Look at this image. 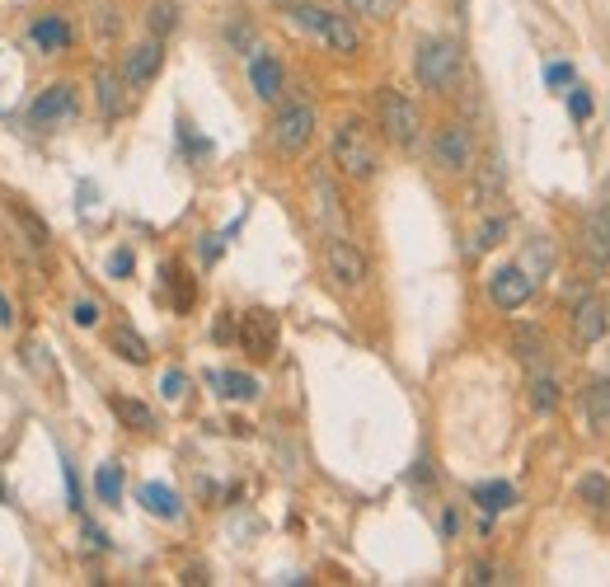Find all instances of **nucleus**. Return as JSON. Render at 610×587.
I'll return each mask as SVG.
<instances>
[{
	"mask_svg": "<svg viewBox=\"0 0 610 587\" xmlns=\"http://www.w3.org/2000/svg\"><path fill=\"white\" fill-rule=\"evenodd\" d=\"M287 15L296 29H305L310 38H320L329 52H338V57H352L357 47H362V33L352 29L348 15H334V10H324V5H310V0H291Z\"/></svg>",
	"mask_w": 610,
	"mask_h": 587,
	"instance_id": "1",
	"label": "nucleus"
},
{
	"mask_svg": "<svg viewBox=\"0 0 610 587\" xmlns=\"http://www.w3.org/2000/svg\"><path fill=\"white\" fill-rule=\"evenodd\" d=\"M329 151H334V165L348 174V179H371V174L381 170V151H376L366 123H357V118L334 127V146H329Z\"/></svg>",
	"mask_w": 610,
	"mask_h": 587,
	"instance_id": "2",
	"label": "nucleus"
},
{
	"mask_svg": "<svg viewBox=\"0 0 610 587\" xmlns=\"http://www.w3.org/2000/svg\"><path fill=\"white\" fill-rule=\"evenodd\" d=\"M376 118H381V132L395 146H418V137H423V118H418V104H413L404 90H390L385 85L381 94H376Z\"/></svg>",
	"mask_w": 610,
	"mask_h": 587,
	"instance_id": "3",
	"label": "nucleus"
},
{
	"mask_svg": "<svg viewBox=\"0 0 610 587\" xmlns=\"http://www.w3.org/2000/svg\"><path fill=\"white\" fill-rule=\"evenodd\" d=\"M413 71H418V80H423L427 90L446 94L460 80V47L451 43V38H427V43L418 47Z\"/></svg>",
	"mask_w": 610,
	"mask_h": 587,
	"instance_id": "4",
	"label": "nucleus"
},
{
	"mask_svg": "<svg viewBox=\"0 0 610 587\" xmlns=\"http://www.w3.org/2000/svg\"><path fill=\"white\" fill-rule=\"evenodd\" d=\"M315 104H305V99H291V104H282L273 118V146L282 155H301L310 141H315Z\"/></svg>",
	"mask_w": 610,
	"mask_h": 587,
	"instance_id": "5",
	"label": "nucleus"
},
{
	"mask_svg": "<svg viewBox=\"0 0 610 587\" xmlns=\"http://www.w3.org/2000/svg\"><path fill=\"white\" fill-rule=\"evenodd\" d=\"M432 160L442 174H470L474 160H479V146H474V132L465 123H446L432 141Z\"/></svg>",
	"mask_w": 610,
	"mask_h": 587,
	"instance_id": "6",
	"label": "nucleus"
},
{
	"mask_svg": "<svg viewBox=\"0 0 610 587\" xmlns=\"http://www.w3.org/2000/svg\"><path fill=\"white\" fill-rule=\"evenodd\" d=\"M324 268H329V278H334L338 287H348V292H357V287L371 278V263H366V254L352 245L348 235H329V240H324Z\"/></svg>",
	"mask_w": 610,
	"mask_h": 587,
	"instance_id": "7",
	"label": "nucleus"
},
{
	"mask_svg": "<svg viewBox=\"0 0 610 587\" xmlns=\"http://www.w3.org/2000/svg\"><path fill=\"white\" fill-rule=\"evenodd\" d=\"M488 296L498 310H521L535 296V273L526 263H503L493 278H488Z\"/></svg>",
	"mask_w": 610,
	"mask_h": 587,
	"instance_id": "8",
	"label": "nucleus"
},
{
	"mask_svg": "<svg viewBox=\"0 0 610 587\" xmlns=\"http://www.w3.org/2000/svg\"><path fill=\"white\" fill-rule=\"evenodd\" d=\"M80 109V99H76V85L71 80H57V85H47L38 99H33V109H29V123L33 127H61V123H71Z\"/></svg>",
	"mask_w": 610,
	"mask_h": 587,
	"instance_id": "9",
	"label": "nucleus"
},
{
	"mask_svg": "<svg viewBox=\"0 0 610 587\" xmlns=\"http://www.w3.org/2000/svg\"><path fill=\"white\" fill-rule=\"evenodd\" d=\"M606 329H610L606 296H601V292H587L578 306H573V343H578L582 353H587V348H596V343L606 339Z\"/></svg>",
	"mask_w": 610,
	"mask_h": 587,
	"instance_id": "10",
	"label": "nucleus"
},
{
	"mask_svg": "<svg viewBox=\"0 0 610 587\" xmlns=\"http://www.w3.org/2000/svg\"><path fill=\"white\" fill-rule=\"evenodd\" d=\"M240 343L249 357H259V362H268V357L277 353V315H268V310H249V315H240Z\"/></svg>",
	"mask_w": 610,
	"mask_h": 587,
	"instance_id": "11",
	"label": "nucleus"
},
{
	"mask_svg": "<svg viewBox=\"0 0 610 587\" xmlns=\"http://www.w3.org/2000/svg\"><path fill=\"white\" fill-rule=\"evenodd\" d=\"M165 62V43L160 38H146L127 52V62H122V80H127V90H141V85H151L155 71Z\"/></svg>",
	"mask_w": 610,
	"mask_h": 587,
	"instance_id": "12",
	"label": "nucleus"
},
{
	"mask_svg": "<svg viewBox=\"0 0 610 587\" xmlns=\"http://www.w3.org/2000/svg\"><path fill=\"white\" fill-rule=\"evenodd\" d=\"M249 85H254V94H259L263 104H277V99H282L287 71H282V62H277L273 52H254V57H249Z\"/></svg>",
	"mask_w": 610,
	"mask_h": 587,
	"instance_id": "13",
	"label": "nucleus"
},
{
	"mask_svg": "<svg viewBox=\"0 0 610 587\" xmlns=\"http://www.w3.org/2000/svg\"><path fill=\"white\" fill-rule=\"evenodd\" d=\"M582 254L592 268H610V202H601L582 226Z\"/></svg>",
	"mask_w": 610,
	"mask_h": 587,
	"instance_id": "14",
	"label": "nucleus"
},
{
	"mask_svg": "<svg viewBox=\"0 0 610 587\" xmlns=\"http://www.w3.org/2000/svg\"><path fill=\"white\" fill-rule=\"evenodd\" d=\"M310 188H315V217H320V226H329V235H348V217H343V202H338V188L329 184V174L315 170Z\"/></svg>",
	"mask_w": 610,
	"mask_h": 587,
	"instance_id": "15",
	"label": "nucleus"
},
{
	"mask_svg": "<svg viewBox=\"0 0 610 587\" xmlns=\"http://www.w3.org/2000/svg\"><path fill=\"white\" fill-rule=\"evenodd\" d=\"M29 38H33V43H38V47H43V52H66L76 33H71V24H66V19H61V15H43V19H33Z\"/></svg>",
	"mask_w": 610,
	"mask_h": 587,
	"instance_id": "16",
	"label": "nucleus"
},
{
	"mask_svg": "<svg viewBox=\"0 0 610 587\" xmlns=\"http://www.w3.org/2000/svg\"><path fill=\"white\" fill-rule=\"evenodd\" d=\"M122 90H127V80H122V71H99L94 76V99H99V113H104L108 123L113 118H122Z\"/></svg>",
	"mask_w": 610,
	"mask_h": 587,
	"instance_id": "17",
	"label": "nucleus"
},
{
	"mask_svg": "<svg viewBox=\"0 0 610 587\" xmlns=\"http://www.w3.org/2000/svg\"><path fill=\"white\" fill-rule=\"evenodd\" d=\"M141 503H146V512H151V517H165V522H179V512H183L179 494H174L169 484H160V479L141 484Z\"/></svg>",
	"mask_w": 610,
	"mask_h": 587,
	"instance_id": "18",
	"label": "nucleus"
},
{
	"mask_svg": "<svg viewBox=\"0 0 610 587\" xmlns=\"http://www.w3.org/2000/svg\"><path fill=\"white\" fill-rule=\"evenodd\" d=\"M207 386L216 395H226V400H254L259 395V381L244 376V371H207Z\"/></svg>",
	"mask_w": 610,
	"mask_h": 587,
	"instance_id": "19",
	"label": "nucleus"
},
{
	"mask_svg": "<svg viewBox=\"0 0 610 587\" xmlns=\"http://www.w3.org/2000/svg\"><path fill=\"white\" fill-rule=\"evenodd\" d=\"M507 231H512V217H503V212H498V217H484L479 221V231L470 235V249H465V254L479 259V254H488V249H498L507 240Z\"/></svg>",
	"mask_w": 610,
	"mask_h": 587,
	"instance_id": "20",
	"label": "nucleus"
},
{
	"mask_svg": "<svg viewBox=\"0 0 610 587\" xmlns=\"http://www.w3.org/2000/svg\"><path fill=\"white\" fill-rule=\"evenodd\" d=\"M559 400H564L559 376H549L545 367H535L531 371V404H535V414H554V409H559Z\"/></svg>",
	"mask_w": 610,
	"mask_h": 587,
	"instance_id": "21",
	"label": "nucleus"
},
{
	"mask_svg": "<svg viewBox=\"0 0 610 587\" xmlns=\"http://www.w3.org/2000/svg\"><path fill=\"white\" fill-rule=\"evenodd\" d=\"M470 498L488 512V517H493V512H507L512 503H517V489H512V484H503V479H488V484H474Z\"/></svg>",
	"mask_w": 610,
	"mask_h": 587,
	"instance_id": "22",
	"label": "nucleus"
},
{
	"mask_svg": "<svg viewBox=\"0 0 610 587\" xmlns=\"http://www.w3.org/2000/svg\"><path fill=\"white\" fill-rule=\"evenodd\" d=\"M113 414L127 423V428H137V433H151L155 428V409L151 404L132 400V395H113Z\"/></svg>",
	"mask_w": 610,
	"mask_h": 587,
	"instance_id": "23",
	"label": "nucleus"
},
{
	"mask_svg": "<svg viewBox=\"0 0 610 587\" xmlns=\"http://www.w3.org/2000/svg\"><path fill=\"white\" fill-rule=\"evenodd\" d=\"M582 409H587V423H592V428H610V381H596V386H587V400H582Z\"/></svg>",
	"mask_w": 610,
	"mask_h": 587,
	"instance_id": "24",
	"label": "nucleus"
},
{
	"mask_svg": "<svg viewBox=\"0 0 610 587\" xmlns=\"http://www.w3.org/2000/svg\"><path fill=\"white\" fill-rule=\"evenodd\" d=\"M512 348H517V357H521V362H526L531 371L540 367V362H545V334H540V329H531V325H521V329H517Z\"/></svg>",
	"mask_w": 610,
	"mask_h": 587,
	"instance_id": "25",
	"label": "nucleus"
},
{
	"mask_svg": "<svg viewBox=\"0 0 610 587\" xmlns=\"http://www.w3.org/2000/svg\"><path fill=\"white\" fill-rule=\"evenodd\" d=\"M113 348H118V357H127V362H146V357H151V348H146V339H141L137 329L132 325H118L113 329Z\"/></svg>",
	"mask_w": 610,
	"mask_h": 587,
	"instance_id": "26",
	"label": "nucleus"
},
{
	"mask_svg": "<svg viewBox=\"0 0 610 587\" xmlns=\"http://www.w3.org/2000/svg\"><path fill=\"white\" fill-rule=\"evenodd\" d=\"M94 489H99V498H104V503H113V508H118V503H122V470H118V465H113V461L99 465Z\"/></svg>",
	"mask_w": 610,
	"mask_h": 587,
	"instance_id": "27",
	"label": "nucleus"
},
{
	"mask_svg": "<svg viewBox=\"0 0 610 587\" xmlns=\"http://www.w3.org/2000/svg\"><path fill=\"white\" fill-rule=\"evenodd\" d=\"M179 29V0H155L151 5V33L165 38V33Z\"/></svg>",
	"mask_w": 610,
	"mask_h": 587,
	"instance_id": "28",
	"label": "nucleus"
},
{
	"mask_svg": "<svg viewBox=\"0 0 610 587\" xmlns=\"http://www.w3.org/2000/svg\"><path fill=\"white\" fill-rule=\"evenodd\" d=\"M582 498H587L601 517H610V479L606 475H587V479H582Z\"/></svg>",
	"mask_w": 610,
	"mask_h": 587,
	"instance_id": "29",
	"label": "nucleus"
},
{
	"mask_svg": "<svg viewBox=\"0 0 610 587\" xmlns=\"http://www.w3.org/2000/svg\"><path fill=\"white\" fill-rule=\"evenodd\" d=\"M526 259H531V263H526V268H531V273H535V282H540V273H549V268H554V249H549V240H545V235H535L531 245H526Z\"/></svg>",
	"mask_w": 610,
	"mask_h": 587,
	"instance_id": "30",
	"label": "nucleus"
},
{
	"mask_svg": "<svg viewBox=\"0 0 610 587\" xmlns=\"http://www.w3.org/2000/svg\"><path fill=\"white\" fill-rule=\"evenodd\" d=\"M343 5H348L352 15H362V19H390L399 0H343Z\"/></svg>",
	"mask_w": 610,
	"mask_h": 587,
	"instance_id": "31",
	"label": "nucleus"
},
{
	"mask_svg": "<svg viewBox=\"0 0 610 587\" xmlns=\"http://www.w3.org/2000/svg\"><path fill=\"white\" fill-rule=\"evenodd\" d=\"M592 90H582L578 80H573V85H568V113H573V118H578V123H587V118H592Z\"/></svg>",
	"mask_w": 610,
	"mask_h": 587,
	"instance_id": "32",
	"label": "nucleus"
},
{
	"mask_svg": "<svg viewBox=\"0 0 610 587\" xmlns=\"http://www.w3.org/2000/svg\"><path fill=\"white\" fill-rule=\"evenodd\" d=\"M160 395H165L169 404L183 400V395H188V376H183V371H165V376H160Z\"/></svg>",
	"mask_w": 610,
	"mask_h": 587,
	"instance_id": "33",
	"label": "nucleus"
},
{
	"mask_svg": "<svg viewBox=\"0 0 610 587\" xmlns=\"http://www.w3.org/2000/svg\"><path fill=\"white\" fill-rule=\"evenodd\" d=\"M132 268H137V259H132L127 249H113V254H108V278H132Z\"/></svg>",
	"mask_w": 610,
	"mask_h": 587,
	"instance_id": "34",
	"label": "nucleus"
},
{
	"mask_svg": "<svg viewBox=\"0 0 610 587\" xmlns=\"http://www.w3.org/2000/svg\"><path fill=\"white\" fill-rule=\"evenodd\" d=\"M573 80H578V76H573V66H568V62H549L545 66V85H549V90H554V85H573Z\"/></svg>",
	"mask_w": 610,
	"mask_h": 587,
	"instance_id": "35",
	"label": "nucleus"
},
{
	"mask_svg": "<svg viewBox=\"0 0 610 587\" xmlns=\"http://www.w3.org/2000/svg\"><path fill=\"white\" fill-rule=\"evenodd\" d=\"M76 325H99V306H94V301H76Z\"/></svg>",
	"mask_w": 610,
	"mask_h": 587,
	"instance_id": "36",
	"label": "nucleus"
},
{
	"mask_svg": "<svg viewBox=\"0 0 610 587\" xmlns=\"http://www.w3.org/2000/svg\"><path fill=\"white\" fill-rule=\"evenodd\" d=\"M85 541H90L94 550H108V536L99 531V526H85Z\"/></svg>",
	"mask_w": 610,
	"mask_h": 587,
	"instance_id": "37",
	"label": "nucleus"
},
{
	"mask_svg": "<svg viewBox=\"0 0 610 587\" xmlns=\"http://www.w3.org/2000/svg\"><path fill=\"white\" fill-rule=\"evenodd\" d=\"M202 259H207V263L221 259V240H216V235H207V245H202Z\"/></svg>",
	"mask_w": 610,
	"mask_h": 587,
	"instance_id": "38",
	"label": "nucleus"
},
{
	"mask_svg": "<svg viewBox=\"0 0 610 587\" xmlns=\"http://www.w3.org/2000/svg\"><path fill=\"white\" fill-rule=\"evenodd\" d=\"M15 325V310H10V301H5V292H0V329Z\"/></svg>",
	"mask_w": 610,
	"mask_h": 587,
	"instance_id": "39",
	"label": "nucleus"
},
{
	"mask_svg": "<svg viewBox=\"0 0 610 587\" xmlns=\"http://www.w3.org/2000/svg\"><path fill=\"white\" fill-rule=\"evenodd\" d=\"M470 583H493V569H488V564H474V578Z\"/></svg>",
	"mask_w": 610,
	"mask_h": 587,
	"instance_id": "40",
	"label": "nucleus"
},
{
	"mask_svg": "<svg viewBox=\"0 0 610 587\" xmlns=\"http://www.w3.org/2000/svg\"><path fill=\"white\" fill-rule=\"evenodd\" d=\"M282 5H291V0H282Z\"/></svg>",
	"mask_w": 610,
	"mask_h": 587,
	"instance_id": "41",
	"label": "nucleus"
}]
</instances>
